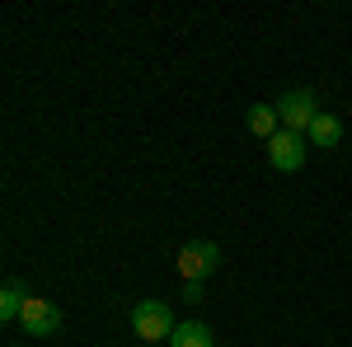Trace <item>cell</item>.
<instances>
[{
    "mask_svg": "<svg viewBox=\"0 0 352 347\" xmlns=\"http://www.w3.org/2000/svg\"><path fill=\"white\" fill-rule=\"evenodd\" d=\"M244 127L254 136H263V141H272V136L282 132V117H277V104H254L249 113H244Z\"/></svg>",
    "mask_w": 352,
    "mask_h": 347,
    "instance_id": "52a82bcc",
    "label": "cell"
},
{
    "mask_svg": "<svg viewBox=\"0 0 352 347\" xmlns=\"http://www.w3.org/2000/svg\"><path fill=\"white\" fill-rule=\"evenodd\" d=\"M221 267V249L212 240H192L179 249V277L184 282H202V277H212Z\"/></svg>",
    "mask_w": 352,
    "mask_h": 347,
    "instance_id": "277c9868",
    "label": "cell"
},
{
    "mask_svg": "<svg viewBox=\"0 0 352 347\" xmlns=\"http://www.w3.org/2000/svg\"><path fill=\"white\" fill-rule=\"evenodd\" d=\"M19 324H24L28 338H52L56 328H61V310H56L52 300H43V295H28Z\"/></svg>",
    "mask_w": 352,
    "mask_h": 347,
    "instance_id": "5b68a950",
    "label": "cell"
},
{
    "mask_svg": "<svg viewBox=\"0 0 352 347\" xmlns=\"http://www.w3.org/2000/svg\"><path fill=\"white\" fill-rule=\"evenodd\" d=\"M305 155H310V141H305V132H282L268 141V164L277 169V174H296V169H305Z\"/></svg>",
    "mask_w": 352,
    "mask_h": 347,
    "instance_id": "3957f363",
    "label": "cell"
},
{
    "mask_svg": "<svg viewBox=\"0 0 352 347\" xmlns=\"http://www.w3.org/2000/svg\"><path fill=\"white\" fill-rule=\"evenodd\" d=\"M169 347H217V338H212V328H207V324L188 320V324H179V328H174Z\"/></svg>",
    "mask_w": 352,
    "mask_h": 347,
    "instance_id": "ba28073f",
    "label": "cell"
},
{
    "mask_svg": "<svg viewBox=\"0 0 352 347\" xmlns=\"http://www.w3.org/2000/svg\"><path fill=\"white\" fill-rule=\"evenodd\" d=\"M320 113H324V108L315 99V89H287V94L277 99V117H282L287 132H310V122H315Z\"/></svg>",
    "mask_w": 352,
    "mask_h": 347,
    "instance_id": "7a4b0ae2",
    "label": "cell"
},
{
    "mask_svg": "<svg viewBox=\"0 0 352 347\" xmlns=\"http://www.w3.org/2000/svg\"><path fill=\"white\" fill-rule=\"evenodd\" d=\"M305 141H310L315 150H333V146L343 141V122H338L333 113H320V117L310 122V132H305Z\"/></svg>",
    "mask_w": 352,
    "mask_h": 347,
    "instance_id": "8992f818",
    "label": "cell"
},
{
    "mask_svg": "<svg viewBox=\"0 0 352 347\" xmlns=\"http://www.w3.org/2000/svg\"><path fill=\"white\" fill-rule=\"evenodd\" d=\"M184 300H192V305H202V282H188V287H184Z\"/></svg>",
    "mask_w": 352,
    "mask_h": 347,
    "instance_id": "30bf717a",
    "label": "cell"
},
{
    "mask_svg": "<svg viewBox=\"0 0 352 347\" xmlns=\"http://www.w3.org/2000/svg\"><path fill=\"white\" fill-rule=\"evenodd\" d=\"M24 300H28V291L14 282V277H10V282H5V291H0V320L14 324L19 315H24Z\"/></svg>",
    "mask_w": 352,
    "mask_h": 347,
    "instance_id": "9c48e42d",
    "label": "cell"
},
{
    "mask_svg": "<svg viewBox=\"0 0 352 347\" xmlns=\"http://www.w3.org/2000/svg\"><path fill=\"white\" fill-rule=\"evenodd\" d=\"M174 310L164 305V300H141L132 310V333L141 338V343H169L174 338Z\"/></svg>",
    "mask_w": 352,
    "mask_h": 347,
    "instance_id": "6da1fadb",
    "label": "cell"
}]
</instances>
